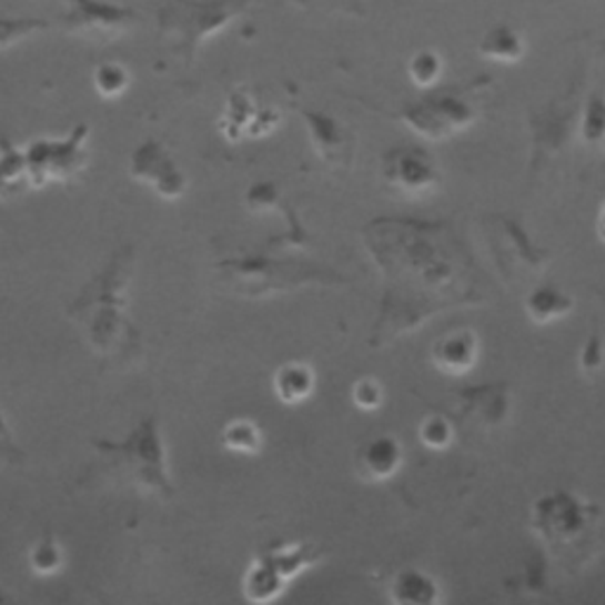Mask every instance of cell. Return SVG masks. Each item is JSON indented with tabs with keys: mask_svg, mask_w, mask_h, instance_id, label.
<instances>
[{
	"mask_svg": "<svg viewBox=\"0 0 605 605\" xmlns=\"http://www.w3.org/2000/svg\"><path fill=\"white\" fill-rule=\"evenodd\" d=\"M22 464H24V452H22L20 445H17L14 433L8 426L3 410H0V466H8V468L14 466L17 468Z\"/></svg>",
	"mask_w": 605,
	"mask_h": 605,
	"instance_id": "ffe728a7",
	"label": "cell"
},
{
	"mask_svg": "<svg viewBox=\"0 0 605 605\" xmlns=\"http://www.w3.org/2000/svg\"><path fill=\"white\" fill-rule=\"evenodd\" d=\"M405 464L400 440L393 435H379L364 443L355 456V471L370 483L391 481Z\"/></svg>",
	"mask_w": 605,
	"mask_h": 605,
	"instance_id": "5b68a950",
	"label": "cell"
},
{
	"mask_svg": "<svg viewBox=\"0 0 605 605\" xmlns=\"http://www.w3.org/2000/svg\"><path fill=\"white\" fill-rule=\"evenodd\" d=\"M88 125H77L67 138L31 140L24 150L31 188L43 190L48 182H67L88 163Z\"/></svg>",
	"mask_w": 605,
	"mask_h": 605,
	"instance_id": "3957f363",
	"label": "cell"
},
{
	"mask_svg": "<svg viewBox=\"0 0 605 605\" xmlns=\"http://www.w3.org/2000/svg\"><path fill=\"white\" fill-rule=\"evenodd\" d=\"M353 402L362 412H376L383 405V391L374 379H362L353 386Z\"/></svg>",
	"mask_w": 605,
	"mask_h": 605,
	"instance_id": "44dd1931",
	"label": "cell"
},
{
	"mask_svg": "<svg viewBox=\"0 0 605 605\" xmlns=\"http://www.w3.org/2000/svg\"><path fill=\"white\" fill-rule=\"evenodd\" d=\"M478 54L490 62L516 64L525 58L523 33L518 29H513L511 24H494L481 36Z\"/></svg>",
	"mask_w": 605,
	"mask_h": 605,
	"instance_id": "52a82bcc",
	"label": "cell"
},
{
	"mask_svg": "<svg viewBox=\"0 0 605 605\" xmlns=\"http://www.w3.org/2000/svg\"><path fill=\"white\" fill-rule=\"evenodd\" d=\"M579 135H582V142L589 147H601L605 142V98L603 95H592L589 102H586L582 112Z\"/></svg>",
	"mask_w": 605,
	"mask_h": 605,
	"instance_id": "ac0fdd59",
	"label": "cell"
},
{
	"mask_svg": "<svg viewBox=\"0 0 605 605\" xmlns=\"http://www.w3.org/2000/svg\"><path fill=\"white\" fill-rule=\"evenodd\" d=\"M527 317L535 324H552L573 310V299L556 286H537L525 299Z\"/></svg>",
	"mask_w": 605,
	"mask_h": 605,
	"instance_id": "30bf717a",
	"label": "cell"
},
{
	"mask_svg": "<svg viewBox=\"0 0 605 605\" xmlns=\"http://www.w3.org/2000/svg\"><path fill=\"white\" fill-rule=\"evenodd\" d=\"M93 88L102 100H119L131 88V73L119 62H102L93 71Z\"/></svg>",
	"mask_w": 605,
	"mask_h": 605,
	"instance_id": "9a60e30c",
	"label": "cell"
},
{
	"mask_svg": "<svg viewBox=\"0 0 605 605\" xmlns=\"http://www.w3.org/2000/svg\"><path fill=\"white\" fill-rule=\"evenodd\" d=\"M286 579L274 571V567L268 561H259L249 567V573L244 577V594L251 601H270L278 596L284 589Z\"/></svg>",
	"mask_w": 605,
	"mask_h": 605,
	"instance_id": "4fadbf2b",
	"label": "cell"
},
{
	"mask_svg": "<svg viewBox=\"0 0 605 605\" xmlns=\"http://www.w3.org/2000/svg\"><path fill=\"white\" fill-rule=\"evenodd\" d=\"M605 360V353H603V343L601 339H589L586 341V345L582 347V355H579V364L584 372H596L598 366L603 364Z\"/></svg>",
	"mask_w": 605,
	"mask_h": 605,
	"instance_id": "7402d4cb",
	"label": "cell"
},
{
	"mask_svg": "<svg viewBox=\"0 0 605 605\" xmlns=\"http://www.w3.org/2000/svg\"><path fill=\"white\" fill-rule=\"evenodd\" d=\"M433 362L440 372L450 376H460L473 370L478 362V341L468 332H456L437 341L433 347Z\"/></svg>",
	"mask_w": 605,
	"mask_h": 605,
	"instance_id": "8992f818",
	"label": "cell"
},
{
	"mask_svg": "<svg viewBox=\"0 0 605 605\" xmlns=\"http://www.w3.org/2000/svg\"><path fill=\"white\" fill-rule=\"evenodd\" d=\"M445 71V62L435 50H419L407 62V73L416 88H433Z\"/></svg>",
	"mask_w": 605,
	"mask_h": 605,
	"instance_id": "e0dca14e",
	"label": "cell"
},
{
	"mask_svg": "<svg viewBox=\"0 0 605 605\" xmlns=\"http://www.w3.org/2000/svg\"><path fill=\"white\" fill-rule=\"evenodd\" d=\"M391 601L393 603H414V605H428L440 601L437 584L431 575L421 571H402L391 582Z\"/></svg>",
	"mask_w": 605,
	"mask_h": 605,
	"instance_id": "7c38bea8",
	"label": "cell"
},
{
	"mask_svg": "<svg viewBox=\"0 0 605 605\" xmlns=\"http://www.w3.org/2000/svg\"><path fill=\"white\" fill-rule=\"evenodd\" d=\"M131 178L152 188L163 199H180L188 190V178L182 173L167 147L157 140L142 142L131 157Z\"/></svg>",
	"mask_w": 605,
	"mask_h": 605,
	"instance_id": "277c9868",
	"label": "cell"
},
{
	"mask_svg": "<svg viewBox=\"0 0 605 605\" xmlns=\"http://www.w3.org/2000/svg\"><path fill=\"white\" fill-rule=\"evenodd\" d=\"M223 447L234 452V454H244V456H253L259 454L263 447V433L261 428L253 424L249 419H236L230 421L223 431Z\"/></svg>",
	"mask_w": 605,
	"mask_h": 605,
	"instance_id": "5bb4252c",
	"label": "cell"
},
{
	"mask_svg": "<svg viewBox=\"0 0 605 605\" xmlns=\"http://www.w3.org/2000/svg\"><path fill=\"white\" fill-rule=\"evenodd\" d=\"M419 440L433 452L447 450L454 440V428L445 416H428V419L421 421Z\"/></svg>",
	"mask_w": 605,
	"mask_h": 605,
	"instance_id": "d6986e66",
	"label": "cell"
},
{
	"mask_svg": "<svg viewBox=\"0 0 605 605\" xmlns=\"http://www.w3.org/2000/svg\"><path fill=\"white\" fill-rule=\"evenodd\" d=\"M27 188H31L27 154L3 140L0 142V199H12Z\"/></svg>",
	"mask_w": 605,
	"mask_h": 605,
	"instance_id": "8fae6325",
	"label": "cell"
},
{
	"mask_svg": "<svg viewBox=\"0 0 605 605\" xmlns=\"http://www.w3.org/2000/svg\"><path fill=\"white\" fill-rule=\"evenodd\" d=\"M596 228H598V236H601V240L605 242V204L601 206V213H598V223H596Z\"/></svg>",
	"mask_w": 605,
	"mask_h": 605,
	"instance_id": "603a6c76",
	"label": "cell"
},
{
	"mask_svg": "<svg viewBox=\"0 0 605 605\" xmlns=\"http://www.w3.org/2000/svg\"><path fill=\"white\" fill-rule=\"evenodd\" d=\"M29 565H31V573L39 577L58 575L64 567V552L60 542L52 535H43V540L36 542L29 552Z\"/></svg>",
	"mask_w": 605,
	"mask_h": 605,
	"instance_id": "2e32d148",
	"label": "cell"
},
{
	"mask_svg": "<svg viewBox=\"0 0 605 605\" xmlns=\"http://www.w3.org/2000/svg\"><path fill=\"white\" fill-rule=\"evenodd\" d=\"M93 450L109 462V471H114L125 485L157 494L161 500H171L175 494L167 443L157 416H142L123 440H93Z\"/></svg>",
	"mask_w": 605,
	"mask_h": 605,
	"instance_id": "7a4b0ae2",
	"label": "cell"
},
{
	"mask_svg": "<svg viewBox=\"0 0 605 605\" xmlns=\"http://www.w3.org/2000/svg\"><path fill=\"white\" fill-rule=\"evenodd\" d=\"M272 391L284 405H301L315 393V372L301 362L284 364L272 379Z\"/></svg>",
	"mask_w": 605,
	"mask_h": 605,
	"instance_id": "ba28073f",
	"label": "cell"
},
{
	"mask_svg": "<svg viewBox=\"0 0 605 605\" xmlns=\"http://www.w3.org/2000/svg\"><path fill=\"white\" fill-rule=\"evenodd\" d=\"M389 171L397 185L407 190H426L435 180V169L431 167L428 157L419 150H402L393 154Z\"/></svg>",
	"mask_w": 605,
	"mask_h": 605,
	"instance_id": "9c48e42d",
	"label": "cell"
},
{
	"mask_svg": "<svg viewBox=\"0 0 605 605\" xmlns=\"http://www.w3.org/2000/svg\"><path fill=\"white\" fill-rule=\"evenodd\" d=\"M133 278V251L114 253L109 263L88 280L69 305V320L81 329L93 351L117 364H133L142 355V341L128 320V282Z\"/></svg>",
	"mask_w": 605,
	"mask_h": 605,
	"instance_id": "6da1fadb",
	"label": "cell"
}]
</instances>
